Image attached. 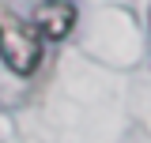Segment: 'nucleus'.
<instances>
[{"label":"nucleus","instance_id":"obj_1","mask_svg":"<svg viewBox=\"0 0 151 143\" xmlns=\"http://www.w3.org/2000/svg\"><path fill=\"white\" fill-rule=\"evenodd\" d=\"M0 60L15 75H34L42 64V34L30 19L0 4Z\"/></svg>","mask_w":151,"mask_h":143},{"label":"nucleus","instance_id":"obj_2","mask_svg":"<svg viewBox=\"0 0 151 143\" xmlns=\"http://www.w3.org/2000/svg\"><path fill=\"white\" fill-rule=\"evenodd\" d=\"M30 23L38 26L42 41H64L72 34V26H76V4L72 0H42L34 8Z\"/></svg>","mask_w":151,"mask_h":143},{"label":"nucleus","instance_id":"obj_3","mask_svg":"<svg viewBox=\"0 0 151 143\" xmlns=\"http://www.w3.org/2000/svg\"><path fill=\"white\" fill-rule=\"evenodd\" d=\"M147 23H151V8H147Z\"/></svg>","mask_w":151,"mask_h":143}]
</instances>
